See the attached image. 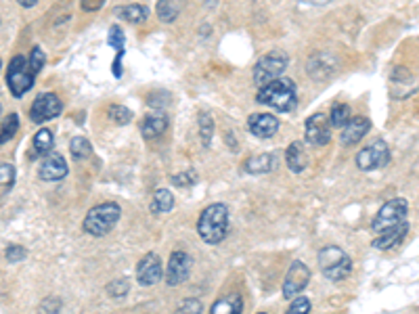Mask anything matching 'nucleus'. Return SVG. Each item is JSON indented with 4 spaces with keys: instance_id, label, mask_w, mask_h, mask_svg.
<instances>
[{
    "instance_id": "obj_1",
    "label": "nucleus",
    "mask_w": 419,
    "mask_h": 314,
    "mask_svg": "<svg viewBox=\"0 0 419 314\" xmlns=\"http://www.w3.org/2000/svg\"><path fill=\"white\" fill-rule=\"evenodd\" d=\"M197 233L210 245L220 243L229 233V207L224 203H210L200 214Z\"/></svg>"
},
{
    "instance_id": "obj_2",
    "label": "nucleus",
    "mask_w": 419,
    "mask_h": 314,
    "mask_svg": "<svg viewBox=\"0 0 419 314\" xmlns=\"http://www.w3.org/2000/svg\"><path fill=\"white\" fill-rule=\"evenodd\" d=\"M256 99L262 105H268V107H273V109H277L281 114H288V112H292L295 107V101H298L295 84L290 78L273 80V82H268L266 86H262L258 90Z\"/></svg>"
},
{
    "instance_id": "obj_3",
    "label": "nucleus",
    "mask_w": 419,
    "mask_h": 314,
    "mask_svg": "<svg viewBox=\"0 0 419 314\" xmlns=\"http://www.w3.org/2000/svg\"><path fill=\"white\" fill-rule=\"evenodd\" d=\"M120 216H122V210L118 203H114V201L99 203L92 210H88V214L84 218V231L92 237L109 235L116 229Z\"/></svg>"
},
{
    "instance_id": "obj_4",
    "label": "nucleus",
    "mask_w": 419,
    "mask_h": 314,
    "mask_svg": "<svg viewBox=\"0 0 419 314\" xmlns=\"http://www.w3.org/2000/svg\"><path fill=\"white\" fill-rule=\"evenodd\" d=\"M319 266L330 281H342V278L350 275L352 260L348 258V254L342 247L330 245V247H323L319 251Z\"/></svg>"
},
{
    "instance_id": "obj_5",
    "label": "nucleus",
    "mask_w": 419,
    "mask_h": 314,
    "mask_svg": "<svg viewBox=\"0 0 419 314\" xmlns=\"http://www.w3.org/2000/svg\"><path fill=\"white\" fill-rule=\"evenodd\" d=\"M288 55L281 53V50H273L268 55H264L258 63H256V70H254V82L262 88L266 86L268 82L273 80L281 78V74L288 70Z\"/></svg>"
},
{
    "instance_id": "obj_6",
    "label": "nucleus",
    "mask_w": 419,
    "mask_h": 314,
    "mask_svg": "<svg viewBox=\"0 0 419 314\" xmlns=\"http://www.w3.org/2000/svg\"><path fill=\"white\" fill-rule=\"evenodd\" d=\"M407 214H409V203H407V199H403V197L390 199L388 203L381 205V210L377 212V216L374 218V229H376L377 233H383V231H388V229H394V227L407 222V220H405Z\"/></svg>"
},
{
    "instance_id": "obj_7",
    "label": "nucleus",
    "mask_w": 419,
    "mask_h": 314,
    "mask_svg": "<svg viewBox=\"0 0 419 314\" xmlns=\"http://www.w3.org/2000/svg\"><path fill=\"white\" fill-rule=\"evenodd\" d=\"M6 84L13 97H23L34 86V74L30 72V65L21 55L13 57L9 72H6Z\"/></svg>"
},
{
    "instance_id": "obj_8",
    "label": "nucleus",
    "mask_w": 419,
    "mask_h": 314,
    "mask_svg": "<svg viewBox=\"0 0 419 314\" xmlns=\"http://www.w3.org/2000/svg\"><path fill=\"white\" fill-rule=\"evenodd\" d=\"M390 159V149L386 145V141H374L371 145L363 147L361 153H357V166L363 172H371V170H379L388 163Z\"/></svg>"
},
{
    "instance_id": "obj_9",
    "label": "nucleus",
    "mask_w": 419,
    "mask_h": 314,
    "mask_svg": "<svg viewBox=\"0 0 419 314\" xmlns=\"http://www.w3.org/2000/svg\"><path fill=\"white\" fill-rule=\"evenodd\" d=\"M61 109H63L61 99L55 92H44L40 97H36V101L32 103V107H30V119L36 121V124H44L48 119L59 118Z\"/></svg>"
},
{
    "instance_id": "obj_10",
    "label": "nucleus",
    "mask_w": 419,
    "mask_h": 314,
    "mask_svg": "<svg viewBox=\"0 0 419 314\" xmlns=\"http://www.w3.org/2000/svg\"><path fill=\"white\" fill-rule=\"evenodd\" d=\"M191 269H193V260L187 251H174L170 256V262H168V271H166V281L170 287L174 285H180L185 283L189 275H191Z\"/></svg>"
},
{
    "instance_id": "obj_11",
    "label": "nucleus",
    "mask_w": 419,
    "mask_h": 314,
    "mask_svg": "<svg viewBox=\"0 0 419 314\" xmlns=\"http://www.w3.org/2000/svg\"><path fill=\"white\" fill-rule=\"evenodd\" d=\"M308 281H310V271H308V266H306L304 262L295 260L292 266H290V271H288V276H285L283 296H285L288 300H293L298 293H302V291L306 289Z\"/></svg>"
},
{
    "instance_id": "obj_12",
    "label": "nucleus",
    "mask_w": 419,
    "mask_h": 314,
    "mask_svg": "<svg viewBox=\"0 0 419 314\" xmlns=\"http://www.w3.org/2000/svg\"><path fill=\"white\" fill-rule=\"evenodd\" d=\"M164 276V271H162V260L158 254L149 251L147 256H143V260L138 262L136 266V281L143 285V287H151L156 283H160V278Z\"/></svg>"
},
{
    "instance_id": "obj_13",
    "label": "nucleus",
    "mask_w": 419,
    "mask_h": 314,
    "mask_svg": "<svg viewBox=\"0 0 419 314\" xmlns=\"http://www.w3.org/2000/svg\"><path fill=\"white\" fill-rule=\"evenodd\" d=\"M330 139H332V130L325 114H315L306 119V143L315 147H323L330 143Z\"/></svg>"
},
{
    "instance_id": "obj_14",
    "label": "nucleus",
    "mask_w": 419,
    "mask_h": 314,
    "mask_svg": "<svg viewBox=\"0 0 419 314\" xmlns=\"http://www.w3.org/2000/svg\"><path fill=\"white\" fill-rule=\"evenodd\" d=\"M38 176L46 183H55L67 176V161L61 153H46L42 157L40 168H38Z\"/></svg>"
},
{
    "instance_id": "obj_15",
    "label": "nucleus",
    "mask_w": 419,
    "mask_h": 314,
    "mask_svg": "<svg viewBox=\"0 0 419 314\" xmlns=\"http://www.w3.org/2000/svg\"><path fill=\"white\" fill-rule=\"evenodd\" d=\"M369 128H371V121L367 118H350L348 119V124L342 128V136H339V141H342V145L344 147H352V145H357L367 132H369Z\"/></svg>"
},
{
    "instance_id": "obj_16",
    "label": "nucleus",
    "mask_w": 419,
    "mask_h": 314,
    "mask_svg": "<svg viewBox=\"0 0 419 314\" xmlns=\"http://www.w3.org/2000/svg\"><path fill=\"white\" fill-rule=\"evenodd\" d=\"M248 128H250L251 134L258 136V139H271L279 130V119L271 116V114H254L248 119Z\"/></svg>"
},
{
    "instance_id": "obj_17",
    "label": "nucleus",
    "mask_w": 419,
    "mask_h": 314,
    "mask_svg": "<svg viewBox=\"0 0 419 314\" xmlns=\"http://www.w3.org/2000/svg\"><path fill=\"white\" fill-rule=\"evenodd\" d=\"M107 44L111 48H116V61H114V76L120 78L122 76V57L126 53V36L122 34V28L120 26H111L109 28V38H107Z\"/></svg>"
},
{
    "instance_id": "obj_18",
    "label": "nucleus",
    "mask_w": 419,
    "mask_h": 314,
    "mask_svg": "<svg viewBox=\"0 0 419 314\" xmlns=\"http://www.w3.org/2000/svg\"><path fill=\"white\" fill-rule=\"evenodd\" d=\"M279 166V157L275 153H260V156L250 157L246 163H244V170L248 174H268L273 172L275 168Z\"/></svg>"
},
{
    "instance_id": "obj_19",
    "label": "nucleus",
    "mask_w": 419,
    "mask_h": 314,
    "mask_svg": "<svg viewBox=\"0 0 419 314\" xmlns=\"http://www.w3.org/2000/svg\"><path fill=\"white\" fill-rule=\"evenodd\" d=\"M407 233H409V224L403 222V224H398L394 229H388V231L379 233L376 237V241H374V247H377V249H392L394 245H398L407 237Z\"/></svg>"
},
{
    "instance_id": "obj_20",
    "label": "nucleus",
    "mask_w": 419,
    "mask_h": 314,
    "mask_svg": "<svg viewBox=\"0 0 419 314\" xmlns=\"http://www.w3.org/2000/svg\"><path fill=\"white\" fill-rule=\"evenodd\" d=\"M244 313V298L239 293H229L214 302L210 314H241Z\"/></svg>"
},
{
    "instance_id": "obj_21",
    "label": "nucleus",
    "mask_w": 419,
    "mask_h": 314,
    "mask_svg": "<svg viewBox=\"0 0 419 314\" xmlns=\"http://www.w3.org/2000/svg\"><path fill=\"white\" fill-rule=\"evenodd\" d=\"M168 128V118L164 114H149L145 121H143V126H141V132H143V136L145 139H158V136H162L164 132H166Z\"/></svg>"
},
{
    "instance_id": "obj_22",
    "label": "nucleus",
    "mask_w": 419,
    "mask_h": 314,
    "mask_svg": "<svg viewBox=\"0 0 419 314\" xmlns=\"http://www.w3.org/2000/svg\"><path fill=\"white\" fill-rule=\"evenodd\" d=\"M285 159H288L290 170L295 172V174H300V172L306 170V166H308V156H306L302 143H292V145L288 147V151H285Z\"/></svg>"
},
{
    "instance_id": "obj_23",
    "label": "nucleus",
    "mask_w": 419,
    "mask_h": 314,
    "mask_svg": "<svg viewBox=\"0 0 419 314\" xmlns=\"http://www.w3.org/2000/svg\"><path fill=\"white\" fill-rule=\"evenodd\" d=\"M116 15L124 17L126 21H130V23H141V21L147 19L149 9L145 4H126V6H118L116 9Z\"/></svg>"
},
{
    "instance_id": "obj_24",
    "label": "nucleus",
    "mask_w": 419,
    "mask_h": 314,
    "mask_svg": "<svg viewBox=\"0 0 419 314\" xmlns=\"http://www.w3.org/2000/svg\"><path fill=\"white\" fill-rule=\"evenodd\" d=\"M172 207H174V195H172L168 189L156 191L153 201H151V210H153L156 214H164V212H170Z\"/></svg>"
},
{
    "instance_id": "obj_25",
    "label": "nucleus",
    "mask_w": 419,
    "mask_h": 314,
    "mask_svg": "<svg viewBox=\"0 0 419 314\" xmlns=\"http://www.w3.org/2000/svg\"><path fill=\"white\" fill-rule=\"evenodd\" d=\"M19 130V118L17 114H11L9 118H4L0 121V145H4L6 141H11Z\"/></svg>"
},
{
    "instance_id": "obj_26",
    "label": "nucleus",
    "mask_w": 419,
    "mask_h": 314,
    "mask_svg": "<svg viewBox=\"0 0 419 314\" xmlns=\"http://www.w3.org/2000/svg\"><path fill=\"white\" fill-rule=\"evenodd\" d=\"M350 119V107L346 103H335L330 114V126L334 128H344Z\"/></svg>"
},
{
    "instance_id": "obj_27",
    "label": "nucleus",
    "mask_w": 419,
    "mask_h": 314,
    "mask_svg": "<svg viewBox=\"0 0 419 314\" xmlns=\"http://www.w3.org/2000/svg\"><path fill=\"white\" fill-rule=\"evenodd\" d=\"M53 145H55V139H53V132L50 130L42 128V130L36 132V136H34V151L46 156V153H50Z\"/></svg>"
},
{
    "instance_id": "obj_28",
    "label": "nucleus",
    "mask_w": 419,
    "mask_h": 314,
    "mask_svg": "<svg viewBox=\"0 0 419 314\" xmlns=\"http://www.w3.org/2000/svg\"><path fill=\"white\" fill-rule=\"evenodd\" d=\"M70 151H72L74 159H86L92 153V145L86 136H74L70 143Z\"/></svg>"
},
{
    "instance_id": "obj_29",
    "label": "nucleus",
    "mask_w": 419,
    "mask_h": 314,
    "mask_svg": "<svg viewBox=\"0 0 419 314\" xmlns=\"http://www.w3.org/2000/svg\"><path fill=\"white\" fill-rule=\"evenodd\" d=\"M15 180V168L11 163H0V199L6 195Z\"/></svg>"
},
{
    "instance_id": "obj_30",
    "label": "nucleus",
    "mask_w": 419,
    "mask_h": 314,
    "mask_svg": "<svg viewBox=\"0 0 419 314\" xmlns=\"http://www.w3.org/2000/svg\"><path fill=\"white\" fill-rule=\"evenodd\" d=\"M212 134H214V119L210 114L204 112V114H200V136H202L206 147L212 143Z\"/></svg>"
},
{
    "instance_id": "obj_31",
    "label": "nucleus",
    "mask_w": 419,
    "mask_h": 314,
    "mask_svg": "<svg viewBox=\"0 0 419 314\" xmlns=\"http://www.w3.org/2000/svg\"><path fill=\"white\" fill-rule=\"evenodd\" d=\"M202 313H204L202 302H200V300H193V298L183 300V302H180V306L174 310V314H202Z\"/></svg>"
},
{
    "instance_id": "obj_32",
    "label": "nucleus",
    "mask_w": 419,
    "mask_h": 314,
    "mask_svg": "<svg viewBox=\"0 0 419 314\" xmlns=\"http://www.w3.org/2000/svg\"><path fill=\"white\" fill-rule=\"evenodd\" d=\"M158 15H160V19L162 21H174L176 19V15H178V6L174 4V2H160L158 4Z\"/></svg>"
},
{
    "instance_id": "obj_33",
    "label": "nucleus",
    "mask_w": 419,
    "mask_h": 314,
    "mask_svg": "<svg viewBox=\"0 0 419 314\" xmlns=\"http://www.w3.org/2000/svg\"><path fill=\"white\" fill-rule=\"evenodd\" d=\"M109 118L114 119L116 124H128L132 119V112L126 109L124 105H111L109 107Z\"/></svg>"
},
{
    "instance_id": "obj_34",
    "label": "nucleus",
    "mask_w": 419,
    "mask_h": 314,
    "mask_svg": "<svg viewBox=\"0 0 419 314\" xmlns=\"http://www.w3.org/2000/svg\"><path fill=\"white\" fill-rule=\"evenodd\" d=\"M30 72L36 76V74H40V70L44 67V53H42L40 46H34L32 48V55H30Z\"/></svg>"
},
{
    "instance_id": "obj_35",
    "label": "nucleus",
    "mask_w": 419,
    "mask_h": 314,
    "mask_svg": "<svg viewBox=\"0 0 419 314\" xmlns=\"http://www.w3.org/2000/svg\"><path fill=\"white\" fill-rule=\"evenodd\" d=\"M107 293H109L111 298H124L126 293H128V281H126V278H116V281H111V283L107 285Z\"/></svg>"
},
{
    "instance_id": "obj_36",
    "label": "nucleus",
    "mask_w": 419,
    "mask_h": 314,
    "mask_svg": "<svg viewBox=\"0 0 419 314\" xmlns=\"http://www.w3.org/2000/svg\"><path fill=\"white\" fill-rule=\"evenodd\" d=\"M285 314H310V300L304 298V296L293 298L292 306H290V310Z\"/></svg>"
},
{
    "instance_id": "obj_37",
    "label": "nucleus",
    "mask_w": 419,
    "mask_h": 314,
    "mask_svg": "<svg viewBox=\"0 0 419 314\" xmlns=\"http://www.w3.org/2000/svg\"><path fill=\"white\" fill-rule=\"evenodd\" d=\"M195 180H197V176H195L193 170H185V172H180L172 178V183L176 187H191V185H195Z\"/></svg>"
},
{
    "instance_id": "obj_38",
    "label": "nucleus",
    "mask_w": 419,
    "mask_h": 314,
    "mask_svg": "<svg viewBox=\"0 0 419 314\" xmlns=\"http://www.w3.org/2000/svg\"><path fill=\"white\" fill-rule=\"evenodd\" d=\"M61 310V302L57 298H46L38 308V314H59Z\"/></svg>"
},
{
    "instance_id": "obj_39",
    "label": "nucleus",
    "mask_w": 419,
    "mask_h": 314,
    "mask_svg": "<svg viewBox=\"0 0 419 314\" xmlns=\"http://www.w3.org/2000/svg\"><path fill=\"white\" fill-rule=\"evenodd\" d=\"M28 256V251H26V247H21V245H9L6 247V260L9 262H19V260H23Z\"/></svg>"
},
{
    "instance_id": "obj_40",
    "label": "nucleus",
    "mask_w": 419,
    "mask_h": 314,
    "mask_svg": "<svg viewBox=\"0 0 419 314\" xmlns=\"http://www.w3.org/2000/svg\"><path fill=\"white\" fill-rule=\"evenodd\" d=\"M101 6H103V2H94V4H88V2H84L82 4L84 11H90V9H92V11H97V9H101Z\"/></svg>"
},
{
    "instance_id": "obj_41",
    "label": "nucleus",
    "mask_w": 419,
    "mask_h": 314,
    "mask_svg": "<svg viewBox=\"0 0 419 314\" xmlns=\"http://www.w3.org/2000/svg\"><path fill=\"white\" fill-rule=\"evenodd\" d=\"M19 4H21V6H34V4H36V0H21Z\"/></svg>"
},
{
    "instance_id": "obj_42",
    "label": "nucleus",
    "mask_w": 419,
    "mask_h": 314,
    "mask_svg": "<svg viewBox=\"0 0 419 314\" xmlns=\"http://www.w3.org/2000/svg\"><path fill=\"white\" fill-rule=\"evenodd\" d=\"M0 67H2V61H0Z\"/></svg>"
},
{
    "instance_id": "obj_43",
    "label": "nucleus",
    "mask_w": 419,
    "mask_h": 314,
    "mask_svg": "<svg viewBox=\"0 0 419 314\" xmlns=\"http://www.w3.org/2000/svg\"><path fill=\"white\" fill-rule=\"evenodd\" d=\"M258 314H266V313H258Z\"/></svg>"
},
{
    "instance_id": "obj_44",
    "label": "nucleus",
    "mask_w": 419,
    "mask_h": 314,
    "mask_svg": "<svg viewBox=\"0 0 419 314\" xmlns=\"http://www.w3.org/2000/svg\"><path fill=\"white\" fill-rule=\"evenodd\" d=\"M0 112H2V107H0Z\"/></svg>"
}]
</instances>
